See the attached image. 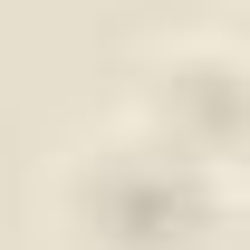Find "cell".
Instances as JSON below:
<instances>
[{
	"mask_svg": "<svg viewBox=\"0 0 250 250\" xmlns=\"http://www.w3.org/2000/svg\"><path fill=\"white\" fill-rule=\"evenodd\" d=\"M125 173H135V145H116V154H96L87 192H116ZM192 221H212V183H202V154H183V145H145V192H125V202H96V231L125 250H173L192 241Z\"/></svg>",
	"mask_w": 250,
	"mask_h": 250,
	"instance_id": "obj_1",
	"label": "cell"
}]
</instances>
